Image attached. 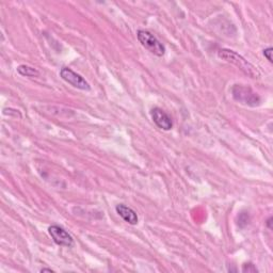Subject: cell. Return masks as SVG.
Returning a JSON list of instances; mask_svg holds the SVG:
<instances>
[{"instance_id": "6da1fadb", "label": "cell", "mask_w": 273, "mask_h": 273, "mask_svg": "<svg viewBox=\"0 0 273 273\" xmlns=\"http://www.w3.org/2000/svg\"><path fill=\"white\" fill-rule=\"evenodd\" d=\"M218 56L220 59L234 64L239 68V70H241L245 75L250 76L251 78H258L260 76V73L252 63H250L242 56L238 54L233 50L220 49L218 51Z\"/></svg>"}, {"instance_id": "7a4b0ae2", "label": "cell", "mask_w": 273, "mask_h": 273, "mask_svg": "<svg viewBox=\"0 0 273 273\" xmlns=\"http://www.w3.org/2000/svg\"><path fill=\"white\" fill-rule=\"evenodd\" d=\"M232 95L235 100L249 107L259 106L261 101L259 95L255 93L251 88L241 85H235L232 88Z\"/></svg>"}, {"instance_id": "3957f363", "label": "cell", "mask_w": 273, "mask_h": 273, "mask_svg": "<svg viewBox=\"0 0 273 273\" xmlns=\"http://www.w3.org/2000/svg\"><path fill=\"white\" fill-rule=\"evenodd\" d=\"M137 38H138L139 42L144 48L155 56L162 57L166 53V47L163 46V44L150 31L139 30L138 33H137Z\"/></svg>"}, {"instance_id": "277c9868", "label": "cell", "mask_w": 273, "mask_h": 273, "mask_svg": "<svg viewBox=\"0 0 273 273\" xmlns=\"http://www.w3.org/2000/svg\"><path fill=\"white\" fill-rule=\"evenodd\" d=\"M60 76L64 81L70 84L74 88H77L79 90H84V91H89L91 89L89 83L86 80V79L83 76L72 71L71 68H68V67L61 68Z\"/></svg>"}, {"instance_id": "5b68a950", "label": "cell", "mask_w": 273, "mask_h": 273, "mask_svg": "<svg viewBox=\"0 0 273 273\" xmlns=\"http://www.w3.org/2000/svg\"><path fill=\"white\" fill-rule=\"evenodd\" d=\"M48 233L54 243L61 247L71 248L74 244L73 237L59 225H51L48 227Z\"/></svg>"}, {"instance_id": "8992f818", "label": "cell", "mask_w": 273, "mask_h": 273, "mask_svg": "<svg viewBox=\"0 0 273 273\" xmlns=\"http://www.w3.org/2000/svg\"><path fill=\"white\" fill-rule=\"evenodd\" d=\"M151 116L154 123L159 128L163 130H171L173 127V122L171 117L160 108H154L151 111Z\"/></svg>"}, {"instance_id": "52a82bcc", "label": "cell", "mask_w": 273, "mask_h": 273, "mask_svg": "<svg viewBox=\"0 0 273 273\" xmlns=\"http://www.w3.org/2000/svg\"><path fill=\"white\" fill-rule=\"evenodd\" d=\"M116 210L125 222H127L128 224H131V225L138 224V221H139L138 214H137V212L133 209L126 206V205L119 204L116 207Z\"/></svg>"}, {"instance_id": "ba28073f", "label": "cell", "mask_w": 273, "mask_h": 273, "mask_svg": "<svg viewBox=\"0 0 273 273\" xmlns=\"http://www.w3.org/2000/svg\"><path fill=\"white\" fill-rule=\"evenodd\" d=\"M17 72L21 75V76H26V77H38L40 75L39 71L37 68L28 66V65H19L17 67Z\"/></svg>"}, {"instance_id": "9c48e42d", "label": "cell", "mask_w": 273, "mask_h": 273, "mask_svg": "<svg viewBox=\"0 0 273 273\" xmlns=\"http://www.w3.org/2000/svg\"><path fill=\"white\" fill-rule=\"evenodd\" d=\"M242 272H258V270L252 263H248L242 266Z\"/></svg>"}, {"instance_id": "30bf717a", "label": "cell", "mask_w": 273, "mask_h": 273, "mask_svg": "<svg viewBox=\"0 0 273 273\" xmlns=\"http://www.w3.org/2000/svg\"><path fill=\"white\" fill-rule=\"evenodd\" d=\"M273 49L271 48V47H268V48H266V49H264V56L266 57V58H267V60L269 61V62H271L272 63V51Z\"/></svg>"}, {"instance_id": "8fae6325", "label": "cell", "mask_w": 273, "mask_h": 273, "mask_svg": "<svg viewBox=\"0 0 273 273\" xmlns=\"http://www.w3.org/2000/svg\"><path fill=\"white\" fill-rule=\"evenodd\" d=\"M271 223H272V218L270 217L268 220H267V226L269 227V229L271 230L272 229V226H271Z\"/></svg>"}, {"instance_id": "7c38bea8", "label": "cell", "mask_w": 273, "mask_h": 273, "mask_svg": "<svg viewBox=\"0 0 273 273\" xmlns=\"http://www.w3.org/2000/svg\"><path fill=\"white\" fill-rule=\"evenodd\" d=\"M41 272H53V270H51V269H48V268H43V269H41Z\"/></svg>"}]
</instances>
